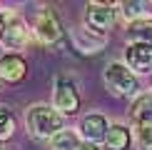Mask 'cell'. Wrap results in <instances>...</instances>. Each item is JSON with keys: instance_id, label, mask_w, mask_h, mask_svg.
<instances>
[{"instance_id": "obj_1", "label": "cell", "mask_w": 152, "mask_h": 150, "mask_svg": "<svg viewBox=\"0 0 152 150\" xmlns=\"http://www.w3.org/2000/svg\"><path fill=\"white\" fill-rule=\"evenodd\" d=\"M28 130L40 140H53L60 130H65V115L58 112L53 105H33L25 115Z\"/></svg>"}, {"instance_id": "obj_2", "label": "cell", "mask_w": 152, "mask_h": 150, "mask_svg": "<svg viewBox=\"0 0 152 150\" xmlns=\"http://www.w3.org/2000/svg\"><path fill=\"white\" fill-rule=\"evenodd\" d=\"M105 85L117 98H132L137 93V75L125 62L115 60V62H110L105 68Z\"/></svg>"}, {"instance_id": "obj_3", "label": "cell", "mask_w": 152, "mask_h": 150, "mask_svg": "<svg viewBox=\"0 0 152 150\" xmlns=\"http://www.w3.org/2000/svg\"><path fill=\"white\" fill-rule=\"evenodd\" d=\"M117 8L120 5H112V3H87L85 25L90 30H95V33L105 35L117 20Z\"/></svg>"}, {"instance_id": "obj_4", "label": "cell", "mask_w": 152, "mask_h": 150, "mask_svg": "<svg viewBox=\"0 0 152 150\" xmlns=\"http://www.w3.org/2000/svg\"><path fill=\"white\" fill-rule=\"evenodd\" d=\"M33 35L37 38V43L42 45H55V43L62 38V28H60V20L50 8H40L35 15V23H33Z\"/></svg>"}, {"instance_id": "obj_5", "label": "cell", "mask_w": 152, "mask_h": 150, "mask_svg": "<svg viewBox=\"0 0 152 150\" xmlns=\"http://www.w3.org/2000/svg\"><path fill=\"white\" fill-rule=\"evenodd\" d=\"M53 108L62 112V115H75L80 110V93L72 85V80L58 78L55 80V90H53Z\"/></svg>"}, {"instance_id": "obj_6", "label": "cell", "mask_w": 152, "mask_h": 150, "mask_svg": "<svg viewBox=\"0 0 152 150\" xmlns=\"http://www.w3.org/2000/svg\"><path fill=\"white\" fill-rule=\"evenodd\" d=\"M30 33L33 30L28 28V23L23 20L20 15H8L5 20V33H3V45L8 50H23L30 43Z\"/></svg>"}, {"instance_id": "obj_7", "label": "cell", "mask_w": 152, "mask_h": 150, "mask_svg": "<svg viewBox=\"0 0 152 150\" xmlns=\"http://www.w3.org/2000/svg\"><path fill=\"white\" fill-rule=\"evenodd\" d=\"M107 130H110V123H107L105 115H100V112H90V115H85L77 125V133L85 143H92V145H97V143H105L107 138Z\"/></svg>"}, {"instance_id": "obj_8", "label": "cell", "mask_w": 152, "mask_h": 150, "mask_svg": "<svg viewBox=\"0 0 152 150\" xmlns=\"http://www.w3.org/2000/svg\"><path fill=\"white\" fill-rule=\"evenodd\" d=\"M125 65L132 73H150L152 70V45H142V43H130L125 48Z\"/></svg>"}, {"instance_id": "obj_9", "label": "cell", "mask_w": 152, "mask_h": 150, "mask_svg": "<svg viewBox=\"0 0 152 150\" xmlns=\"http://www.w3.org/2000/svg\"><path fill=\"white\" fill-rule=\"evenodd\" d=\"M72 43L80 53H97L100 48L107 45V35H100V33H95V30H90L85 25V28L72 30Z\"/></svg>"}, {"instance_id": "obj_10", "label": "cell", "mask_w": 152, "mask_h": 150, "mask_svg": "<svg viewBox=\"0 0 152 150\" xmlns=\"http://www.w3.org/2000/svg\"><path fill=\"white\" fill-rule=\"evenodd\" d=\"M28 73V65L18 53H8L0 58V80L3 83H20Z\"/></svg>"}, {"instance_id": "obj_11", "label": "cell", "mask_w": 152, "mask_h": 150, "mask_svg": "<svg viewBox=\"0 0 152 150\" xmlns=\"http://www.w3.org/2000/svg\"><path fill=\"white\" fill-rule=\"evenodd\" d=\"M132 140V128H125V125H110L107 130V138H105V148L107 150H127Z\"/></svg>"}, {"instance_id": "obj_12", "label": "cell", "mask_w": 152, "mask_h": 150, "mask_svg": "<svg viewBox=\"0 0 152 150\" xmlns=\"http://www.w3.org/2000/svg\"><path fill=\"white\" fill-rule=\"evenodd\" d=\"M130 43H142L152 45V20H135L127 25V45Z\"/></svg>"}, {"instance_id": "obj_13", "label": "cell", "mask_w": 152, "mask_h": 150, "mask_svg": "<svg viewBox=\"0 0 152 150\" xmlns=\"http://www.w3.org/2000/svg\"><path fill=\"white\" fill-rule=\"evenodd\" d=\"M132 123H152V93H142L132 103Z\"/></svg>"}, {"instance_id": "obj_14", "label": "cell", "mask_w": 152, "mask_h": 150, "mask_svg": "<svg viewBox=\"0 0 152 150\" xmlns=\"http://www.w3.org/2000/svg\"><path fill=\"white\" fill-rule=\"evenodd\" d=\"M80 143H82L80 133H75V130H70V128H65V130H60V133L50 140V150H77Z\"/></svg>"}, {"instance_id": "obj_15", "label": "cell", "mask_w": 152, "mask_h": 150, "mask_svg": "<svg viewBox=\"0 0 152 150\" xmlns=\"http://www.w3.org/2000/svg\"><path fill=\"white\" fill-rule=\"evenodd\" d=\"M132 140L137 150H152V123H132Z\"/></svg>"}, {"instance_id": "obj_16", "label": "cell", "mask_w": 152, "mask_h": 150, "mask_svg": "<svg viewBox=\"0 0 152 150\" xmlns=\"http://www.w3.org/2000/svg\"><path fill=\"white\" fill-rule=\"evenodd\" d=\"M15 128H18L15 115H12L5 105H0V143L10 140V138L15 135Z\"/></svg>"}, {"instance_id": "obj_17", "label": "cell", "mask_w": 152, "mask_h": 150, "mask_svg": "<svg viewBox=\"0 0 152 150\" xmlns=\"http://www.w3.org/2000/svg\"><path fill=\"white\" fill-rule=\"evenodd\" d=\"M77 150H97V145H92V143H85V140H82Z\"/></svg>"}, {"instance_id": "obj_18", "label": "cell", "mask_w": 152, "mask_h": 150, "mask_svg": "<svg viewBox=\"0 0 152 150\" xmlns=\"http://www.w3.org/2000/svg\"><path fill=\"white\" fill-rule=\"evenodd\" d=\"M5 20L8 18H3V12H0V40H3V33H5Z\"/></svg>"}, {"instance_id": "obj_19", "label": "cell", "mask_w": 152, "mask_h": 150, "mask_svg": "<svg viewBox=\"0 0 152 150\" xmlns=\"http://www.w3.org/2000/svg\"><path fill=\"white\" fill-rule=\"evenodd\" d=\"M0 88H3V80H0Z\"/></svg>"}]
</instances>
